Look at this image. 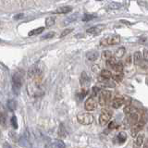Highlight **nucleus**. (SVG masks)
<instances>
[{
    "instance_id": "obj_28",
    "label": "nucleus",
    "mask_w": 148,
    "mask_h": 148,
    "mask_svg": "<svg viewBox=\"0 0 148 148\" xmlns=\"http://www.w3.org/2000/svg\"><path fill=\"white\" fill-rule=\"evenodd\" d=\"M121 7V5L119 4V3H116V2H111L109 5H108V8L110 9H118Z\"/></svg>"
},
{
    "instance_id": "obj_41",
    "label": "nucleus",
    "mask_w": 148,
    "mask_h": 148,
    "mask_svg": "<svg viewBox=\"0 0 148 148\" xmlns=\"http://www.w3.org/2000/svg\"><path fill=\"white\" fill-rule=\"evenodd\" d=\"M97 1H100V0H97Z\"/></svg>"
},
{
    "instance_id": "obj_32",
    "label": "nucleus",
    "mask_w": 148,
    "mask_h": 148,
    "mask_svg": "<svg viewBox=\"0 0 148 148\" xmlns=\"http://www.w3.org/2000/svg\"><path fill=\"white\" fill-rule=\"evenodd\" d=\"M11 123H12V126L14 127V129H17L18 128V124H17V118L15 116H13L11 118Z\"/></svg>"
},
{
    "instance_id": "obj_22",
    "label": "nucleus",
    "mask_w": 148,
    "mask_h": 148,
    "mask_svg": "<svg viewBox=\"0 0 148 148\" xmlns=\"http://www.w3.org/2000/svg\"><path fill=\"white\" fill-rule=\"evenodd\" d=\"M8 108L10 109L11 111H14L17 108V104L15 100H8Z\"/></svg>"
},
{
    "instance_id": "obj_25",
    "label": "nucleus",
    "mask_w": 148,
    "mask_h": 148,
    "mask_svg": "<svg viewBox=\"0 0 148 148\" xmlns=\"http://www.w3.org/2000/svg\"><path fill=\"white\" fill-rule=\"evenodd\" d=\"M45 24H46V27H50L55 24V18L53 17H48L45 20Z\"/></svg>"
},
{
    "instance_id": "obj_21",
    "label": "nucleus",
    "mask_w": 148,
    "mask_h": 148,
    "mask_svg": "<svg viewBox=\"0 0 148 148\" xmlns=\"http://www.w3.org/2000/svg\"><path fill=\"white\" fill-rule=\"evenodd\" d=\"M53 147L54 148H65V147H66V145H65L64 142H62L61 140H57V141L54 142Z\"/></svg>"
},
{
    "instance_id": "obj_24",
    "label": "nucleus",
    "mask_w": 148,
    "mask_h": 148,
    "mask_svg": "<svg viewBox=\"0 0 148 148\" xmlns=\"http://www.w3.org/2000/svg\"><path fill=\"white\" fill-rule=\"evenodd\" d=\"M102 58H103L104 59H106V60H108L109 58H113L112 57V53H111L110 51H108V50H106V51H104L103 53H102Z\"/></svg>"
},
{
    "instance_id": "obj_9",
    "label": "nucleus",
    "mask_w": 148,
    "mask_h": 148,
    "mask_svg": "<svg viewBox=\"0 0 148 148\" xmlns=\"http://www.w3.org/2000/svg\"><path fill=\"white\" fill-rule=\"evenodd\" d=\"M125 103V96L121 95H115V97L111 101V106L114 108H120L123 104Z\"/></svg>"
},
{
    "instance_id": "obj_18",
    "label": "nucleus",
    "mask_w": 148,
    "mask_h": 148,
    "mask_svg": "<svg viewBox=\"0 0 148 148\" xmlns=\"http://www.w3.org/2000/svg\"><path fill=\"white\" fill-rule=\"evenodd\" d=\"M101 29H102V27H98V26L92 27V28H90V29H88L87 32L88 34H98L101 32Z\"/></svg>"
},
{
    "instance_id": "obj_10",
    "label": "nucleus",
    "mask_w": 148,
    "mask_h": 148,
    "mask_svg": "<svg viewBox=\"0 0 148 148\" xmlns=\"http://www.w3.org/2000/svg\"><path fill=\"white\" fill-rule=\"evenodd\" d=\"M123 112L127 116L128 115H132V114H134V113H137V108H135V106H132V105L125 106V108L123 109Z\"/></svg>"
},
{
    "instance_id": "obj_37",
    "label": "nucleus",
    "mask_w": 148,
    "mask_h": 148,
    "mask_svg": "<svg viewBox=\"0 0 148 148\" xmlns=\"http://www.w3.org/2000/svg\"><path fill=\"white\" fill-rule=\"evenodd\" d=\"M92 91H94V94H98V92L101 91L100 90V88H98V87H94V88H92Z\"/></svg>"
},
{
    "instance_id": "obj_29",
    "label": "nucleus",
    "mask_w": 148,
    "mask_h": 148,
    "mask_svg": "<svg viewBox=\"0 0 148 148\" xmlns=\"http://www.w3.org/2000/svg\"><path fill=\"white\" fill-rule=\"evenodd\" d=\"M76 16H77V14H75V15H73V16H71L69 18H68L67 20H65V21H64V23H65V24H68V23L71 22L72 21H75L76 18H77Z\"/></svg>"
},
{
    "instance_id": "obj_5",
    "label": "nucleus",
    "mask_w": 148,
    "mask_h": 148,
    "mask_svg": "<svg viewBox=\"0 0 148 148\" xmlns=\"http://www.w3.org/2000/svg\"><path fill=\"white\" fill-rule=\"evenodd\" d=\"M143 126H145V120L140 119L138 122H136L135 124H134L133 126H132V128H131V135L132 137H136L138 134L140 133V132L142 131V129L143 128Z\"/></svg>"
},
{
    "instance_id": "obj_4",
    "label": "nucleus",
    "mask_w": 148,
    "mask_h": 148,
    "mask_svg": "<svg viewBox=\"0 0 148 148\" xmlns=\"http://www.w3.org/2000/svg\"><path fill=\"white\" fill-rule=\"evenodd\" d=\"M12 84H13V90L18 95V91H20L21 87L22 85V80L21 77L18 73H15L12 77Z\"/></svg>"
},
{
    "instance_id": "obj_2",
    "label": "nucleus",
    "mask_w": 148,
    "mask_h": 148,
    "mask_svg": "<svg viewBox=\"0 0 148 148\" xmlns=\"http://www.w3.org/2000/svg\"><path fill=\"white\" fill-rule=\"evenodd\" d=\"M78 121L82 125H90L94 122V116L89 112H82L77 116Z\"/></svg>"
},
{
    "instance_id": "obj_39",
    "label": "nucleus",
    "mask_w": 148,
    "mask_h": 148,
    "mask_svg": "<svg viewBox=\"0 0 148 148\" xmlns=\"http://www.w3.org/2000/svg\"><path fill=\"white\" fill-rule=\"evenodd\" d=\"M143 148H148V139H147V140L145 142V143H143Z\"/></svg>"
},
{
    "instance_id": "obj_15",
    "label": "nucleus",
    "mask_w": 148,
    "mask_h": 148,
    "mask_svg": "<svg viewBox=\"0 0 148 148\" xmlns=\"http://www.w3.org/2000/svg\"><path fill=\"white\" fill-rule=\"evenodd\" d=\"M72 8L71 7H60L57 8V10L55 11V13H58V14H66L71 11Z\"/></svg>"
},
{
    "instance_id": "obj_35",
    "label": "nucleus",
    "mask_w": 148,
    "mask_h": 148,
    "mask_svg": "<svg viewBox=\"0 0 148 148\" xmlns=\"http://www.w3.org/2000/svg\"><path fill=\"white\" fill-rule=\"evenodd\" d=\"M72 31V29H67V30H65L63 31V32L61 34V35H60V37H64V36H66L67 34H69V32H71Z\"/></svg>"
},
{
    "instance_id": "obj_20",
    "label": "nucleus",
    "mask_w": 148,
    "mask_h": 148,
    "mask_svg": "<svg viewBox=\"0 0 148 148\" xmlns=\"http://www.w3.org/2000/svg\"><path fill=\"white\" fill-rule=\"evenodd\" d=\"M45 31V27H39V28H37V29H34V30H32L29 32V36H32V35H35V34H41L42 32H44Z\"/></svg>"
},
{
    "instance_id": "obj_14",
    "label": "nucleus",
    "mask_w": 148,
    "mask_h": 148,
    "mask_svg": "<svg viewBox=\"0 0 148 148\" xmlns=\"http://www.w3.org/2000/svg\"><path fill=\"white\" fill-rule=\"evenodd\" d=\"M112 77H113V74L111 73V71H108V69H103V71H101V78L103 79V81L110 80Z\"/></svg>"
},
{
    "instance_id": "obj_3",
    "label": "nucleus",
    "mask_w": 148,
    "mask_h": 148,
    "mask_svg": "<svg viewBox=\"0 0 148 148\" xmlns=\"http://www.w3.org/2000/svg\"><path fill=\"white\" fill-rule=\"evenodd\" d=\"M99 94L100 95H99V97H98V103L101 106L108 105L110 103V101H111V97H112V94H111V92L104 90V91H101Z\"/></svg>"
},
{
    "instance_id": "obj_27",
    "label": "nucleus",
    "mask_w": 148,
    "mask_h": 148,
    "mask_svg": "<svg viewBox=\"0 0 148 148\" xmlns=\"http://www.w3.org/2000/svg\"><path fill=\"white\" fill-rule=\"evenodd\" d=\"M124 54H125V49L123 47H120L116 51V57L117 58H122Z\"/></svg>"
},
{
    "instance_id": "obj_40",
    "label": "nucleus",
    "mask_w": 148,
    "mask_h": 148,
    "mask_svg": "<svg viewBox=\"0 0 148 148\" xmlns=\"http://www.w3.org/2000/svg\"><path fill=\"white\" fill-rule=\"evenodd\" d=\"M120 22H123V23H127L128 25H131V23H130V22H128V21H120Z\"/></svg>"
},
{
    "instance_id": "obj_11",
    "label": "nucleus",
    "mask_w": 148,
    "mask_h": 148,
    "mask_svg": "<svg viewBox=\"0 0 148 148\" xmlns=\"http://www.w3.org/2000/svg\"><path fill=\"white\" fill-rule=\"evenodd\" d=\"M81 83L83 87H87L90 85V79L88 77V75L85 72H82V76H81Z\"/></svg>"
},
{
    "instance_id": "obj_6",
    "label": "nucleus",
    "mask_w": 148,
    "mask_h": 148,
    "mask_svg": "<svg viewBox=\"0 0 148 148\" xmlns=\"http://www.w3.org/2000/svg\"><path fill=\"white\" fill-rule=\"evenodd\" d=\"M119 41H120L119 36L112 35V36L108 37V38L101 40L100 45H118L119 43Z\"/></svg>"
},
{
    "instance_id": "obj_16",
    "label": "nucleus",
    "mask_w": 148,
    "mask_h": 148,
    "mask_svg": "<svg viewBox=\"0 0 148 148\" xmlns=\"http://www.w3.org/2000/svg\"><path fill=\"white\" fill-rule=\"evenodd\" d=\"M98 56H99L98 52H96V51H91V52L87 53L86 57L88 59L91 60V61H95V59L98 58Z\"/></svg>"
},
{
    "instance_id": "obj_36",
    "label": "nucleus",
    "mask_w": 148,
    "mask_h": 148,
    "mask_svg": "<svg viewBox=\"0 0 148 148\" xmlns=\"http://www.w3.org/2000/svg\"><path fill=\"white\" fill-rule=\"evenodd\" d=\"M23 17H24L23 14H18V15L14 17V18H15V20H20V18H23Z\"/></svg>"
},
{
    "instance_id": "obj_8",
    "label": "nucleus",
    "mask_w": 148,
    "mask_h": 148,
    "mask_svg": "<svg viewBox=\"0 0 148 148\" xmlns=\"http://www.w3.org/2000/svg\"><path fill=\"white\" fill-rule=\"evenodd\" d=\"M139 120H140V119H139L138 112L132 114V115H128L126 119L124 120V125H126V126H133V125L136 122H138Z\"/></svg>"
},
{
    "instance_id": "obj_38",
    "label": "nucleus",
    "mask_w": 148,
    "mask_h": 148,
    "mask_svg": "<svg viewBox=\"0 0 148 148\" xmlns=\"http://www.w3.org/2000/svg\"><path fill=\"white\" fill-rule=\"evenodd\" d=\"M143 58L148 60V51H147V50H145V51H143Z\"/></svg>"
},
{
    "instance_id": "obj_33",
    "label": "nucleus",
    "mask_w": 148,
    "mask_h": 148,
    "mask_svg": "<svg viewBox=\"0 0 148 148\" xmlns=\"http://www.w3.org/2000/svg\"><path fill=\"white\" fill-rule=\"evenodd\" d=\"M140 66H141L143 69H147V68H148V60H147V59H143V61H142V63H141Z\"/></svg>"
},
{
    "instance_id": "obj_23",
    "label": "nucleus",
    "mask_w": 148,
    "mask_h": 148,
    "mask_svg": "<svg viewBox=\"0 0 148 148\" xmlns=\"http://www.w3.org/2000/svg\"><path fill=\"white\" fill-rule=\"evenodd\" d=\"M114 80L116 81V82H121V80H122V78H123V73L122 72H115V74L113 75V77H112Z\"/></svg>"
},
{
    "instance_id": "obj_13",
    "label": "nucleus",
    "mask_w": 148,
    "mask_h": 148,
    "mask_svg": "<svg viewBox=\"0 0 148 148\" xmlns=\"http://www.w3.org/2000/svg\"><path fill=\"white\" fill-rule=\"evenodd\" d=\"M143 57H142V54L139 52V51H137V52L134 53L133 55V62L135 65H137V66H140L142 61H143Z\"/></svg>"
},
{
    "instance_id": "obj_19",
    "label": "nucleus",
    "mask_w": 148,
    "mask_h": 148,
    "mask_svg": "<svg viewBox=\"0 0 148 148\" xmlns=\"http://www.w3.org/2000/svg\"><path fill=\"white\" fill-rule=\"evenodd\" d=\"M117 60H116L115 58H109L108 60H106V66L110 69H114V67L116 66V64H117Z\"/></svg>"
},
{
    "instance_id": "obj_34",
    "label": "nucleus",
    "mask_w": 148,
    "mask_h": 148,
    "mask_svg": "<svg viewBox=\"0 0 148 148\" xmlns=\"http://www.w3.org/2000/svg\"><path fill=\"white\" fill-rule=\"evenodd\" d=\"M108 128L110 130H114L115 128H117V123H116V121H111L108 125Z\"/></svg>"
},
{
    "instance_id": "obj_31",
    "label": "nucleus",
    "mask_w": 148,
    "mask_h": 148,
    "mask_svg": "<svg viewBox=\"0 0 148 148\" xmlns=\"http://www.w3.org/2000/svg\"><path fill=\"white\" fill-rule=\"evenodd\" d=\"M54 35H55V32H48L47 34H45V35H44L43 37H42V39H50V38H52Z\"/></svg>"
},
{
    "instance_id": "obj_30",
    "label": "nucleus",
    "mask_w": 148,
    "mask_h": 148,
    "mask_svg": "<svg viewBox=\"0 0 148 148\" xmlns=\"http://www.w3.org/2000/svg\"><path fill=\"white\" fill-rule=\"evenodd\" d=\"M95 17L94 16V15H84L83 16V18H82V21H91V20H94Z\"/></svg>"
},
{
    "instance_id": "obj_26",
    "label": "nucleus",
    "mask_w": 148,
    "mask_h": 148,
    "mask_svg": "<svg viewBox=\"0 0 148 148\" xmlns=\"http://www.w3.org/2000/svg\"><path fill=\"white\" fill-rule=\"evenodd\" d=\"M113 69L115 71V72H122L123 71V66H122V64L118 62L117 64H116V66L114 67Z\"/></svg>"
},
{
    "instance_id": "obj_1",
    "label": "nucleus",
    "mask_w": 148,
    "mask_h": 148,
    "mask_svg": "<svg viewBox=\"0 0 148 148\" xmlns=\"http://www.w3.org/2000/svg\"><path fill=\"white\" fill-rule=\"evenodd\" d=\"M113 116V111L110 110L109 108H103L101 110V113L99 116V123L104 126V125L108 124L109 120L111 119Z\"/></svg>"
},
{
    "instance_id": "obj_12",
    "label": "nucleus",
    "mask_w": 148,
    "mask_h": 148,
    "mask_svg": "<svg viewBox=\"0 0 148 148\" xmlns=\"http://www.w3.org/2000/svg\"><path fill=\"white\" fill-rule=\"evenodd\" d=\"M143 141H145V133H143V132H140L136 136V138H135V141H134V145H135L137 147H139V146H141L143 145Z\"/></svg>"
},
{
    "instance_id": "obj_17",
    "label": "nucleus",
    "mask_w": 148,
    "mask_h": 148,
    "mask_svg": "<svg viewBox=\"0 0 148 148\" xmlns=\"http://www.w3.org/2000/svg\"><path fill=\"white\" fill-rule=\"evenodd\" d=\"M126 140H127V134H126V132H119V135H118V142L119 143H123L126 142Z\"/></svg>"
},
{
    "instance_id": "obj_7",
    "label": "nucleus",
    "mask_w": 148,
    "mask_h": 148,
    "mask_svg": "<svg viewBox=\"0 0 148 148\" xmlns=\"http://www.w3.org/2000/svg\"><path fill=\"white\" fill-rule=\"evenodd\" d=\"M97 99L95 98V96H91L89 97L86 101H85V104H84V108L87 111H92L95 110L97 108Z\"/></svg>"
}]
</instances>
